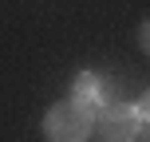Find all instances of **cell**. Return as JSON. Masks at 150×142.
<instances>
[{"mask_svg":"<svg viewBox=\"0 0 150 142\" xmlns=\"http://www.w3.org/2000/svg\"><path fill=\"white\" fill-rule=\"evenodd\" d=\"M99 130H103L107 142H134L138 130H142V119L130 103H107L99 111Z\"/></svg>","mask_w":150,"mask_h":142,"instance_id":"cell-2","label":"cell"},{"mask_svg":"<svg viewBox=\"0 0 150 142\" xmlns=\"http://www.w3.org/2000/svg\"><path fill=\"white\" fill-rule=\"evenodd\" d=\"M91 130H95V114L83 111V107L71 103V99L55 103L52 111L44 114V134L52 142H87Z\"/></svg>","mask_w":150,"mask_h":142,"instance_id":"cell-1","label":"cell"},{"mask_svg":"<svg viewBox=\"0 0 150 142\" xmlns=\"http://www.w3.org/2000/svg\"><path fill=\"white\" fill-rule=\"evenodd\" d=\"M71 103H79L83 111L99 114L107 103H111V99H107V79L95 75V71H79L75 83H71Z\"/></svg>","mask_w":150,"mask_h":142,"instance_id":"cell-3","label":"cell"},{"mask_svg":"<svg viewBox=\"0 0 150 142\" xmlns=\"http://www.w3.org/2000/svg\"><path fill=\"white\" fill-rule=\"evenodd\" d=\"M138 44H142V52L150 55V20L142 24V28H138Z\"/></svg>","mask_w":150,"mask_h":142,"instance_id":"cell-5","label":"cell"},{"mask_svg":"<svg viewBox=\"0 0 150 142\" xmlns=\"http://www.w3.org/2000/svg\"><path fill=\"white\" fill-rule=\"evenodd\" d=\"M134 111H138V119H142V122H150V91H142V99H138Z\"/></svg>","mask_w":150,"mask_h":142,"instance_id":"cell-4","label":"cell"}]
</instances>
